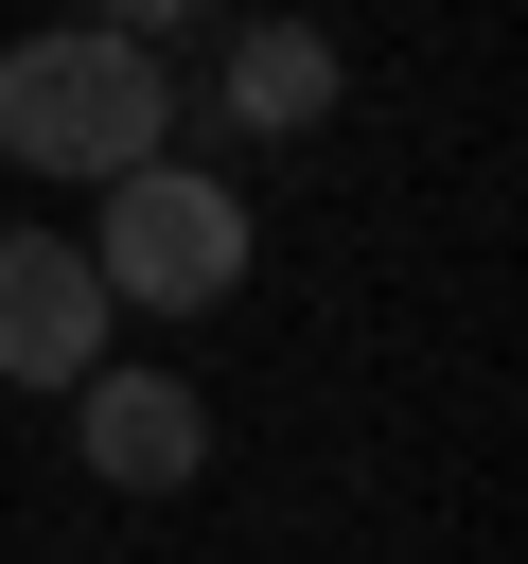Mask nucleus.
Instances as JSON below:
<instances>
[{
	"instance_id": "nucleus-4",
	"label": "nucleus",
	"mask_w": 528,
	"mask_h": 564,
	"mask_svg": "<svg viewBox=\"0 0 528 564\" xmlns=\"http://www.w3.org/2000/svg\"><path fill=\"white\" fill-rule=\"evenodd\" d=\"M70 441H88V476H106V494H194L211 405H194L176 370H88V388H70Z\"/></svg>"
},
{
	"instance_id": "nucleus-6",
	"label": "nucleus",
	"mask_w": 528,
	"mask_h": 564,
	"mask_svg": "<svg viewBox=\"0 0 528 564\" xmlns=\"http://www.w3.org/2000/svg\"><path fill=\"white\" fill-rule=\"evenodd\" d=\"M176 18H211V0H88V35H141V53H158Z\"/></svg>"
},
{
	"instance_id": "nucleus-3",
	"label": "nucleus",
	"mask_w": 528,
	"mask_h": 564,
	"mask_svg": "<svg viewBox=\"0 0 528 564\" xmlns=\"http://www.w3.org/2000/svg\"><path fill=\"white\" fill-rule=\"evenodd\" d=\"M106 282H88V247L70 229H0V388H88L106 370Z\"/></svg>"
},
{
	"instance_id": "nucleus-1",
	"label": "nucleus",
	"mask_w": 528,
	"mask_h": 564,
	"mask_svg": "<svg viewBox=\"0 0 528 564\" xmlns=\"http://www.w3.org/2000/svg\"><path fill=\"white\" fill-rule=\"evenodd\" d=\"M158 141H176V88H158L141 35L53 18V35L0 53V159H35V176H141Z\"/></svg>"
},
{
	"instance_id": "nucleus-5",
	"label": "nucleus",
	"mask_w": 528,
	"mask_h": 564,
	"mask_svg": "<svg viewBox=\"0 0 528 564\" xmlns=\"http://www.w3.org/2000/svg\"><path fill=\"white\" fill-rule=\"evenodd\" d=\"M229 123H246V141L334 123V35H317V18H246V35H229Z\"/></svg>"
},
{
	"instance_id": "nucleus-2",
	"label": "nucleus",
	"mask_w": 528,
	"mask_h": 564,
	"mask_svg": "<svg viewBox=\"0 0 528 564\" xmlns=\"http://www.w3.org/2000/svg\"><path fill=\"white\" fill-rule=\"evenodd\" d=\"M88 282H106V300H141V317H211V300L246 282V194H229V176H194V159H141V176H106Z\"/></svg>"
}]
</instances>
